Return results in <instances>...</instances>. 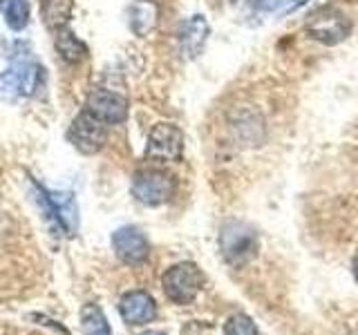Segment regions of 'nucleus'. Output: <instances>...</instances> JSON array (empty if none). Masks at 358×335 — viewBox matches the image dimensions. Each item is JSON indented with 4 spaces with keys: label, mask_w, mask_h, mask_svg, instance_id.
<instances>
[{
    "label": "nucleus",
    "mask_w": 358,
    "mask_h": 335,
    "mask_svg": "<svg viewBox=\"0 0 358 335\" xmlns=\"http://www.w3.org/2000/svg\"><path fill=\"white\" fill-rule=\"evenodd\" d=\"M34 188H36V201L45 219H48L56 230L67 234V237H74V232L78 228V208L74 204V197L70 193L48 190L36 181H34Z\"/></svg>",
    "instance_id": "1"
},
{
    "label": "nucleus",
    "mask_w": 358,
    "mask_h": 335,
    "mask_svg": "<svg viewBox=\"0 0 358 335\" xmlns=\"http://www.w3.org/2000/svg\"><path fill=\"white\" fill-rule=\"evenodd\" d=\"M305 27L313 40L322 45H338L352 34V20L334 5H322L307 16Z\"/></svg>",
    "instance_id": "2"
},
{
    "label": "nucleus",
    "mask_w": 358,
    "mask_h": 335,
    "mask_svg": "<svg viewBox=\"0 0 358 335\" xmlns=\"http://www.w3.org/2000/svg\"><path fill=\"white\" fill-rule=\"evenodd\" d=\"M204 286V275L193 262H182L171 266L162 277V288L166 297L175 304H190Z\"/></svg>",
    "instance_id": "3"
},
{
    "label": "nucleus",
    "mask_w": 358,
    "mask_h": 335,
    "mask_svg": "<svg viewBox=\"0 0 358 335\" xmlns=\"http://www.w3.org/2000/svg\"><path fill=\"white\" fill-rule=\"evenodd\" d=\"M132 195L143 206H162L175 195V179L159 168H145L132 179Z\"/></svg>",
    "instance_id": "4"
},
{
    "label": "nucleus",
    "mask_w": 358,
    "mask_h": 335,
    "mask_svg": "<svg viewBox=\"0 0 358 335\" xmlns=\"http://www.w3.org/2000/svg\"><path fill=\"white\" fill-rule=\"evenodd\" d=\"M220 246L224 260L233 266H242L251 260L257 251V234L251 226H246L242 221H229L222 228Z\"/></svg>",
    "instance_id": "5"
},
{
    "label": "nucleus",
    "mask_w": 358,
    "mask_h": 335,
    "mask_svg": "<svg viewBox=\"0 0 358 335\" xmlns=\"http://www.w3.org/2000/svg\"><path fill=\"white\" fill-rule=\"evenodd\" d=\"M184 154V132L173 123H157L145 143V159L155 163H175Z\"/></svg>",
    "instance_id": "6"
},
{
    "label": "nucleus",
    "mask_w": 358,
    "mask_h": 335,
    "mask_svg": "<svg viewBox=\"0 0 358 335\" xmlns=\"http://www.w3.org/2000/svg\"><path fill=\"white\" fill-rule=\"evenodd\" d=\"M41 76H43V67L27 59V56H22V59L11 61V65L0 74V87L7 94L31 96L38 89Z\"/></svg>",
    "instance_id": "7"
},
{
    "label": "nucleus",
    "mask_w": 358,
    "mask_h": 335,
    "mask_svg": "<svg viewBox=\"0 0 358 335\" xmlns=\"http://www.w3.org/2000/svg\"><path fill=\"white\" fill-rule=\"evenodd\" d=\"M67 139H70V143L78 152L96 154L108 141V126L90 114L87 110H83L81 114L72 121L70 130H67Z\"/></svg>",
    "instance_id": "8"
},
{
    "label": "nucleus",
    "mask_w": 358,
    "mask_h": 335,
    "mask_svg": "<svg viewBox=\"0 0 358 335\" xmlns=\"http://www.w3.org/2000/svg\"><path fill=\"white\" fill-rule=\"evenodd\" d=\"M112 251L123 264L139 266L148 260L150 244L145 239V234L134 226H123L112 232Z\"/></svg>",
    "instance_id": "9"
},
{
    "label": "nucleus",
    "mask_w": 358,
    "mask_h": 335,
    "mask_svg": "<svg viewBox=\"0 0 358 335\" xmlns=\"http://www.w3.org/2000/svg\"><path fill=\"white\" fill-rule=\"evenodd\" d=\"M85 110L106 126H117L128 117V100L126 96L112 92V89H94L87 96Z\"/></svg>",
    "instance_id": "10"
},
{
    "label": "nucleus",
    "mask_w": 358,
    "mask_h": 335,
    "mask_svg": "<svg viewBox=\"0 0 358 335\" xmlns=\"http://www.w3.org/2000/svg\"><path fill=\"white\" fill-rule=\"evenodd\" d=\"M119 313L132 327H141L157 318V304L145 290H130L119 302Z\"/></svg>",
    "instance_id": "11"
},
{
    "label": "nucleus",
    "mask_w": 358,
    "mask_h": 335,
    "mask_svg": "<svg viewBox=\"0 0 358 335\" xmlns=\"http://www.w3.org/2000/svg\"><path fill=\"white\" fill-rule=\"evenodd\" d=\"M206 38H208V22L204 20V16H193L182 25L179 40H182V52L190 56V59L204 50Z\"/></svg>",
    "instance_id": "12"
},
{
    "label": "nucleus",
    "mask_w": 358,
    "mask_h": 335,
    "mask_svg": "<svg viewBox=\"0 0 358 335\" xmlns=\"http://www.w3.org/2000/svg\"><path fill=\"white\" fill-rule=\"evenodd\" d=\"M72 0H41V16L50 29H63L72 18Z\"/></svg>",
    "instance_id": "13"
},
{
    "label": "nucleus",
    "mask_w": 358,
    "mask_h": 335,
    "mask_svg": "<svg viewBox=\"0 0 358 335\" xmlns=\"http://www.w3.org/2000/svg\"><path fill=\"white\" fill-rule=\"evenodd\" d=\"M81 329L83 335H112L110 322L99 304H85L81 308Z\"/></svg>",
    "instance_id": "14"
},
{
    "label": "nucleus",
    "mask_w": 358,
    "mask_h": 335,
    "mask_svg": "<svg viewBox=\"0 0 358 335\" xmlns=\"http://www.w3.org/2000/svg\"><path fill=\"white\" fill-rule=\"evenodd\" d=\"M157 22V7L148 0H139V3H134L130 7V27L134 34H148Z\"/></svg>",
    "instance_id": "15"
},
{
    "label": "nucleus",
    "mask_w": 358,
    "mask_h": 335,
    "mask_svg": "<svg viewBox=\"0 0 358 335\" xmlns=\"http://www.w3.org/2000/svg\"><path fill=\"white\" fill-rule=\"evenodd\" d=\"M0 14L11 29L22 31L29 22V5L27 0H0Z\"/></svg>",
    "instance_id": "16"
},
{
    "label": "nucleus",
    "mask_w": 358,
    "mask_h": 335,
    "mask_svg": "<svg viewBox=\"0 0 358 335\" xmlns=\"http://www.w3.org/2000/svg\"><path fill=\"white\" fill-rule=\"evenodd\" d=\"M56 50L67 63H78L87 54L85 45L78 40L70 29H59L56 31Z\"/></svg>",
    "instance_id": "17"
},
{
    "label": "nucleus",
    "mask_w": 358,
    "mask_h": 335,
    "mask_svg": "<svg viewBox=\"0 0 358 335\" xmlns=\"http://www.w3.org/2000/svg\"><path fill=\"white\" fill-rule=\"evenodd\" d=\"M224 335H260V333H257L255 322L249 315L235 313V315H231L227 324H224Z\"/></svg>",
    "instance_id": "18"
},
{
    "label": "nucleus",
    "mask_w": 358,
    "mask_h": 335,
    "mask_svg": "<svg viewBox=\"0 0 358 335\" xmlns=\"http://www.w3.org/2000/svg\"><path fill=\"white\" fill-rule=\"evenodd\" d=\"M282 5V0H253V7L257 11H273Z\"/></svg>",
    "instance_id": "19"
},
{
    "label": "nucleus",
    "mask_w": 358,
    "mask_h": 335,
    "mask_svg": "<svg viewBox=\"0 0 358 335\" xmlns=\"http://www.w3.org/2000/svg\"><path fill=\"white\" fill-rule=\"evenodd\" d=\"M354 279L358 282V257H356V262H354Z\"/></svg>",
    "instance_id": "20"
},
{
    "label": "nucleus",
    "mask_w": 358,
    "mask_h": 335,
    "mask_svg": "<svg viewBox=\"0 0 358 335\" xmlns=\"http://www.w3.org/2000/svg\"><path fill=\"white\" fill-rule=\"evenodd\" d=\"M143 335H166V333H162V331H148V333H143Z\"/></svg>",
    "instance_id": "21"
}]
</instances>
